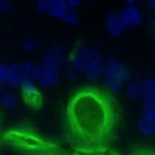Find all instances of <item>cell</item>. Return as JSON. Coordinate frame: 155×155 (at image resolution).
<instances>
[{
  "mask_svg": "<svg viewBox=\"0 0 155 155\" xmlns=\"http://www.w3.org/2000/svg\"><path fill=\"white\" fill-rule=\"evenodd\" d=\"M4 146L26 155L35 154L54 149L57 145L27 125H16L5 129L1 135Z\"/></svg>",
  "mask_w": 155,
  "mask_h": 155,
  "instance_id": "2",
  "label": "cell"
},
{
  "mask_svg": "<svg viewBox=\"0 0 155 155\" xmlns=\"http://www.w3.org/2000/svg\"><path fill=\"white\" fill-rule=\"evenodd\" d=\"M152 37H153V39L155 41V30L153 31V35H152Z\"/></svg>",
  "mask_w": 155,
  "mask_h": 155,
  "instance_id": "31",
  "label": "cell"
},
{
  "mask_svg": "<svg viewBox=\"0 0 155 155\" xmlns=\"http://www.w3.org/2000/svg\"><path fill=\"white\" fill-rule=\"evenodd\" d=\"M88 50L84 45L78 44L74 48L71 55V62L72 63V70L74 71H84L87 63Z\"/></svg>",
  "mask_w": 155,
  "mask_h": 155,
  "instance_id": "8",
  "label": "cell"
},
{
  "mask_svg": "<svg viewBox=\"0 0 155 155\" xmlns=\"http://www.w3.org/2000/svg\"><path fill=\"white\" fill-rule=\"evenodd\" d=\"M143 117L155 118V96L143 99Z\"/></svg>",
  "mask_w": 155,
  "mask_h": 155,
  "instance_id": "16",
  "label": "cell"
},
{
  "mask_svg": "<svg viewBox=\"0 0 155 155\" xmlns=\"http://www.w3.org/2000/svg\"><path fill=\"white\" fill-rule=\"evenodd\" d=\"M127 92H128L129 96L132 99H134V100L138 99L140 96H142V86H141V83H139L135 78H131L128 81Z\"/></svg>",
  "mask_w": 155,
  "mask_h": 155,
  "instance_id": "15",
  "label": "cell"
},
{
  "mask_svg": "<svg viewBox=\"0 0 155 155\" xmlns=\"http://www.w3.org/2000/svg\"><path fill=\"white\" fill-rule=\"evenodd\" d=\"M22 74L15 64H12L8 67V77L6 83L9 87H15L19 83H21Z\"/></svg>",
  "mask_w": 155,
  "mask_h": 155,
  "instance_id": "13",
  "label": "cell"
},
{
  "mask_svg": "<svg viewBox=\"0 0 155 155\" xmlns=\"http://www.w3.org/2000/svg\"><path fill=\"white\" fill-rule=\"evenodd\" d=\"M64 62V54L62 47L58 45H54L50 47L43 57V62L59 68Z\"/></svg>",
  "mask_w": 155,
  "mask_h": 155,
  "instance_id": "9",
  "label": "cell"
},
{
  "mask_svg": "<svg viewBox=\"0 0 155 155\" xmlns=\"http://www.w3.org/2000/svg\"><path fill=\"white\" fill-rule=\"evenodd\" d=\"M62 21H63L66 23H69L71 25H76L78 21V17L76 12H74L73 9L69 8L66 14L62 18Z\"/></svg>",
  "mask_w": 155,
  "mask_h": 155,
  "instance_id": "18",
  "label": "cell"
},
{
  "mask_svg": "<svg viewBox=\"0 0 155 155\" xmlns=\"http://www.w3.org/2000/svg\"><path fill=\"white\" fill-rule=\"evenodd\" d=\"M141 86H142V96L143 97V99L155 96L154 79H153L151 78H144L142 81Z\"/></svg>",
  "mask_w": 155,
  "mask_h": 155,
  "instance_id": "14",
  "label": "cell"
},
{
  "mask_svg": "<svg viewBox=\"0 0 155 155\" xmlns=\"http://www.w3.org/2000/svg\"><path fill=\"white\" fill-rule=\"evenodd\" d=\"M85 71L87 78H89L90 80H97L102 74V56L96 47H91L88 49L87 63Z\"/></svg>",
  "mask_w": 155,
  "mask_h": 155,
  "instance_id": "6",
  "label": "cell"
},
{
  "mask_svg": "<svg viewBox=\"0 0 155 155\" xmlns=\"http://www.w3.org/2000/svg\"><path fill=\"white\" fill-rule=\"evenodd\" d=\"M81 1L82 0H64L66 5H68V7L71 8V9H73V10L78 8L80 5Z\"/></svg>",
  "mask_w": 155,
  "mask_h": 155,
  "instance_id": "27",
  "label": "cell"
},
{
  "mask_svg": "<svg viewBox=\"0 0 155 155\" xmlns=\"http://www.w3.org/2000/svg\"><path fill=\"white\" fill-rule=\"evenodd\" d=\"M128 155H155V152L146 148H137L131 151Z\"/></svg>",
  "mask_w": 155,
  "mask_h": 155,
  "instance_id": "22",
  "label": "cell"
},
{
  "mask_svg": "<svg viewBox=\"0 0 155 155\" xmlns=\"http://www.w3.org/2000/svg\"><path fill=\"white\" fill-rule=\"evenodd\" d=\"M12 7H13V4L10 0H1L0 1V10L2 12L8 11Z\"/></svg>",
  "mask_w": 155,
  "mask_h": 155,
  "instance_id": "26",
  "label": "cell"
},
{
  "mask_svg": "<svg viewBox=\"0 0 155 155\" xmlns=\"http://www.w3.org/2000/svg\"><path fill=\"white\" fill-rule=\"evenodd\" d=\"M149 7L155 11V0H149Z\"/></svg>",
  "mask_w": 155,
  "mask_h": 155,
  "instance_id": "28",
  "label": "cell"
},
{
  "mask_svg": "<svg viewBox=\"0 0 155 155\" xmlns=\"http://www.w3.org/2000/svg\"><path fill=\"white\" fill-rule=\"evenodd\" d=\"M69 7L64 2V0H50L48 13L51 16L54 18L61 19L66 14Z\"/></svg>",
  "mask_w": 155,
  "mask_h": 155,
  "instance_id": "11",
  "label": "cell"
},
{
  "mask_svg": "<svg viewBox=\"0 0 155 155\" xmlns=\"http://www.w3.org/2000/svg\"><path fill=\"white\" fill-rule=\"evenodd\" d=\"M130 77L129 71L123 63L116 60L110 59L104 69V78L109 88L114 93H120L123 84Z\"/></svg>",
  "mask_w": 155,
  "mask_h": 155,
  "instance_id": "3",
  "label": "cell"
},
{
  "mask_svg": "<svg viewBox=\"0 0 155 155\" xmlns=\"http://www.w3.org/2000/svg\"><path fill=\"white\" fill-rule=\"evenodd\" d=\"M116 13L125 30L129 27L138 26L142 21L141 12L138 7L135 5H129L125 9L117 11Z\"/></svg>",
  "mask_w": 155,
  "mask_h": 155,
  "instance_id": "7",
  "label": "cell"
},
{
  "mask_svg": "<svg viewBox=\"0 0 155 155\" xmlns=\"http://www.w3.org/2000/svg\"><path fill=\"white\" fill-rule=\"evenodd\" d=\"M32 77L44 87L55 85L58 81V68L42 62V64L35 68Z\"/></svg>",
  "mask_w": 155,
  "mask_h": 155,
  "instance_id": "4",
  "label": "cell"
},
{
  "mask_svg": "<svg viewBox=\"0 0 155 155\" xmlns=\"http://www.w3.org/2000/svg\"><path fill=\"white\" fill-rule=\"evenodd\" d=\"M31 155H72L70 154L68 152H66L65 150H63L62 148H60L59 146H57L54 149L49 150L47 152H43V153H35V154ZM75 155V154H74Z\"/></svg>",
  "mask_w": 155,
  "mask_h": 155,
  "instance_id": "20",
  "label": "cell"
},
{
  "mask_svg": "<svg viewBox=\"0 0 155 155\" xmlns=\"http://www.w3.org/2000/svg\"><path fill=\"white\" fill-rule=\"evenodd\" d=\"M75 155H117L115 153L110 151L104 150V151H97V152H89V153H83V152H77Z\"/></svg>",
  "mask_w": 155,
  "mask_h": 155,
  "instance_id": "23",
  "label": "cell"
},
{
  "mask_svg": "<svg viewBox=\"0 0 155 155\" xmlns=\"http://www.w3.org/2000/svg\"><path fill=\"white\" fill-rule=\"evenodd\" d=\"M151 23H152V26L154 28V30H155V15L152 18V20H151Z\"/></svg>",
  "mask_w": 155,
  "mask_h": 155,
  "instance_id": "29",
  "label": "cell"
},
{
  "mask_svg": "<svg viewBox=\"0 0 155 155\" xmlns=\"http://www.w3.org/2000/svg\"><path fill=\"white\" fill-rule=\"evenodd\" d=\"M105 29L109 35L113 38H119L124 32V27L121 24L116 12L110 13L107 16L105 20Z\"/></svg>",
  "mask_w": 155,
  "mask_h": 155,
  "instance_id": "10",
  "label": "cell"
},
{
  "mask_svg": "<svg viewBox=\"0 0 155 155\" xmlns=\"http://www.w3.org/2000/svg\"><path fill=\"white\" fill-rule=\"evenodd\" d=\"M140 133L146 137L155 136V118L143 117L138 122Z\"/></svg>",
  "mask_w": 155,
  "mask_h": 155,
  "instance_id": "12",
  "label": "cell"
},
{
  "mask_svg": "<svg viewBox=\"0 0 155 155\" xmlns=\"http://www.w3.org/2000/svg\"><path fill=\"white\" fill-rule=\"evenodd\" d=\"M22 46H23V48H24L26 51L31 52V51L35 50V48H36V43H35V41H34L33 39L27 38V39H25V40L23 41Z\"/></svg>",
  "mask_w": 155,
  "mask_h": 155,
  "instance_id": "24",
  "label": "cell"
},
{
  "mask_svg": "<svg viewBox=\"0 0 155 155\" xmlns=\"http://www.w3.org/2000/svg\"><path fill=\"white\" fill-rule=\"evenodd\" d=\"M21 89L24 102L34 109H39L42 105V95L32 83L31 77H22Z\"/></svg>",
  "mask_w": 155,
  "mask_h": 155,
  "instance_id": "5",
  "label": "cell"
},
{
  "mask_svg": "<svg viewBox=\"0 0 155 155\" xmlns=\"http://www.w3.org/2000/svg\"><path fill=\"white\" fill-rule=\"evenodd\" d=\"M124 1L127 4H133L136 0H124Z\"/></svg>",
  "mask_w": 155,
  "mask_h": 155,
  "instance_id": "30",
  "label": "cell"
},
{
  "mask_svg": "<svg viewBox=\"0 0 155 155\" xmlns=\"http://www.w3.org/2000/svg\"><path fill=\"white\" fill-rule=\"evenodd\" d=\"M34 70H35V68L32 66V64L28 62H21L20 65V71L22 74V77H25V76L32 77Z\"/></svg>",
  "mask_w": 155,
  "mask_h": 155,
  "instance_id": "19",
  "label": "cell"
},
{
  "mask_svg": "<svg viewBox=\"0 0 155 155\" xmlns=\"http://www.w3.org/2000/svg\"><path fill=\"white\" fill-rule=\"evenodd\" d=\"M8 77V67H5V65L1 64L0 67V78H1V82L2 83H6Z\"/></svg>",
  "mask_w": 155,
  "mask_h": 155,
  "instance_id": "25",
  "label": "cell"
},
{
  "mask_svg": "<svg viewBox=\"0 0 155 155\" xmlns=\"http://www.w3.org/2000/svg\"><path fill=\"white\" fill-rule=\"evenodd\" d=\"M50 0H37L36 1V8L38 12L47 14L49 8Z\"/></svg>",
  "mask_w": 155,
  "mask_h": 155,
  "instance_id": "21",
  "label": "cell"
},
{
  "mask_svg": "<svg viewBox=\"0 0 155 155\" xmlns=\"http://www.w3.org/2000/svg\"><path fill=\"white\" fill-rule=\"evenodd\" d=\"M1 104L7 109L15 108L17 104L15 95L11 92H6L2 95L1 98Z\"/></svg>",
  "mask_w": 155,
  "mask_h": 155,
  "instance_id": "17",
  "label": "cell"
},
{
  "mask_svg": "<svg viewBox=\"0 0 155 155\" xmlns=\"http://www.w3.org/2000/svg\"><path fill=\"white\" fill-rule=\"evenodd\" d=\"M87 1H88V2H95V1H97V0H87Z\"/></svg>",
  "mask_w": 155,
  "mask_h": 155,
  "instance_id": "32",
  "label": "cell"
},
{
  "mask_svg": "<svg viewBox=\"0 0 155 155\" xmlns=\"http://www.w3.org/2000/svg\"><path fill=\"white\" fill-rule=\"evenodd\" d=\"M120 108L106 89L84 86L71 95L64 112L66 142L77 152L109 149L120 123Z\"/></svg>",
  "mask_w": 155,
  "mask_h": 155,
  "instance_id": "1",
  "label": "cell"
}]
</instances>
